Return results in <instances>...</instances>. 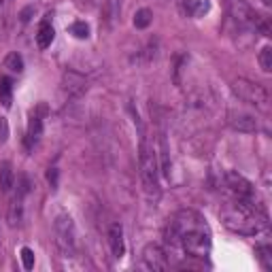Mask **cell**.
<instances>
[{
  "label": "cell",
  "mask_w": 272,
  "mask_h": 272,
  "mask_svg": "<svg viewBox=\"0 0 272 272\" xmlns=\"http://www.w3.org/2000/svg\"><path fill=\"white\" fill-rule=\"evenodd\" d=\"M164 238L170 247L181 249L185 255L204 260L211 253V230L204 217L191 209L177 211L168 219Z\"/></svg>",
  "instance_id": "obj_1"
},
{
  "label": "cell",
  "mask_w": 272,
  "mask_h": 272,
  "mask_svg": "<svg viewBox=\"0 0 272 272\" xmlns=\"http://www.w3.org/2000/svg\"><path fill=\"white\" fill-rule=\"evenodd\" d=\"M221 223L234 234L257 236L268 230V215L253 200L232 198L221 209Z\"/></svg>",
  "instance_id": "obj_2"
},
{
  "label": "cell",
  "mask_w": 272,
  "mask_h": 272,
  "mask_svg": "<svg viewBox=\"0 0 272 272\" xmlns=\"http://www.w3.org/2000/svg\"><path fill=\"white\" fill-rule=\"evenodd\" d=\"M134 126L138 128L140 140H138V164H140V177L145 185V193L151 200L160 198V164H158V153L151 147L147 138V132L142 128L138 115H134Z\"/></svg>",
  "instance_id": "obj_3"
},
{
  "label": "cell",
  "mask_w": 272,
  "mask_h": 272,
  "mask_svg": "<svg viewBox=\"0 0 272 272\" xmlns=\"http://www.w3.org/2000/svg\"><path fill=\"white\" fill-rule=\"evenodd\" d=\"M223 4H225V9H228L230 17L234 19V22H238L241 26H247V28L260 30L264 36H270L268 24L264 22V19L253 11V6L247 4L245 0H223Z\"/></svg>",
  "instance_id": "obj_4"
},
{
  "label": "cell",
  "mask_w": 272,
  "mask_h": 272,
  "mask_svg": "<svg viewBox=\"0 0 272 272\" xmlns=\"http://www.w3.org/2000/svg\"><path fill=\"white\" fill-rule=\"evenodd\" d=\"M232 89H234V94L243 102H249V105H253L257 109H264V111L268 109L270 94L260 83L249 81V79H245V77H238V79H234V83H232Z\"/></svg>",
  "instance_id": "obj_5"
},
{
  "label": "cell",
  "mask_w": 272,
  "mask_h": 272,
  "mask_svg": "<svg viewBox=\"0 0 272 272\" xmlns=\"http://www.w3.org/2000/svg\"><path fill=\"white\" fill-rule=\"evenodd\" d=\"M55 228V245L62 255H73L75 253V225L68 215H60L54 223Z\"/></svg>",
  "instance_id": "obj_6"
},
{
  "label": "cell",
  "mask_w": 272,
  "mask_h": 272,
  "mask_svg": "<svg viewBox=\"0 0 272 272\" xmlns=\"http://www.w3.org/2000/svg\"><path fill=\"white\" fill-rule=\"evenodd\" d=\"M223 187L232 198H241V200H253L255 198L253 185L238 172H232V170L225 172L223 174Z\"/></svg>",
  "instance_id": "obj_7"
},
{
  "label": "cell",
  "mask_w": 272,
  "mask_h": 272,
  "mask_svg": "<svg viewBox=\"0 0 272 272\" xmlns=\"http://www.w3.org/2000/svg\"><path fill=\"white\" fill-rule=\"evenodd\" d=\"M142 266L149 270H168L170 268V262H168V253L164 251V247L160 245H147L142 249Z\"/></svg>",
  "instance_id": "obj_8"
},
{
  "label": "cell",
  "mask_w": 272,
  "mask_h": 272,
  "mask_svg": "<svg viewBox=\"0 0 272 272\" xmlns=\"http://www.w3.org/2000/svg\"><path fill=\"white\" fill-rule=\"evenodd\" d=\"M62 89L68 96H83L87 92V81L85 77L75 73V70H66L62 77Z\"/></svg>",
  "instance_id": "obj_9"
},
{
  "label": "cell",
  "mask_w": 272,
  "mask_h": 272,
  "mask_svg": "<svg viewBox=\"0 0 272 272\" xmlns=\"http://www.w3.org/2000/svg\"><path fill=\"white\" fill-rule=\"evenodd\" d=\"M228 124L238 132H255L257 130V121L253 115L243 113V111H230L228 113Z\"/></svg>",
  "instance_id": "obj_10"
},
{
  "label": "cell",
  "mask_w": 272,
  "mask_h": 272,
  "mask_svg": "<svg viewBox=\"0 0 272 272\" xmlns=\"http://www.w3.org/2000/svg\"><path fill=\"white\" fill-rule=\"evenodd\" d=\"M109 245H111V251L115 257L124 255L126 245H124V228H121V223L111 225V230H109Z\"/></svg>",
  "instance_id": "obj_11"
},
{
  "label": "cell",
  "mask_w": 272,
  "mask_h": 272,
  "mask_svg": "<svg viewBox=\"0 0 272 272\" xmlns=\"http://www.w3.org/2000/svg\"><path fill=\"white\" fill-rule=\"evenodd\" d=\"M158 145H160V170L164 172V177H168L170 179V160H168V142H166V134H164V130H160V134H158Z\"/></svg>",
  "instance_id": "obj_12"
},
{
  "label": "cell",
  "mask_w": 272,
  "mask_h": 272,
  "mask_svg": "<svg viewBox=\"0 0 272 272\" xmlns=\"http://www.w3.org/2000/svg\"><path fill=\"white\" fill-rule=\"evenodd\" d=\"M54 36H55V32H54V26H51L47 19L38 26V32H36V45L41 49H47L51 43H54Z\"/></svg>",
  "instance_id": "obj_13"
},
{
  "label": "cell",
  "mask_w": 272,
  "mask_h": 272,
  "mask_svg": "<svg viewBox=\"0 0 272 272\" xmlns=\"http://www.w3.org/2000/svg\"><path fill=\"white\" fill-rule=\"evenodd\" d=\"M15 174H13V166L11 162H2L0 164V191H11Z\"/></svg>",
  "instance_id": "obj_14"
},
{
  "label": "cell",
  "mask_w": 272,
  "mask_h": 272,
  "mask_svg": "<svg viewBox=\"0 0 272 272\" xmlns=\"http://www.w3.org/2000/svg\"><path fill=\"white\" fill-rule=\"evenodd\" d=\"M24 196L22 193H17L15 198L11 200V204H9V225H15L22 221V213H24Z\"/></svg>",
  "instance_id": "obj_15"
},
{
  "label": "cell",
  "mask_w": 272,
  "mask_h": 272,
  "mask_svg": "<svg viewBox=\"0 0 272 272\" xmlns=\"http://www.w3.org/2000/svg\"><path fill=\"white\" fill-rule=\"evenodd\" d=\"M181 4H183V13L187 15H204L209 11L206 0H181Z\"/></svg>",
  "instance_id": "obj_16"
},
{
  "label": "cell",
  "mask_w": 272,
  "mask_h": 272,
  "mask_svg": "<svg viewBox=\"0 0 272 272\" xmlns=\"http://www.w3.org/2000/svg\"><path fill=\"white\" fill-rule=\"evenodd\" d=\"M41 134H43V117L32 113L28 119V140H38Z\"/></svg>",
  "instance_id": "obj_17"
},
{
  "label": "cell",
  "mask_w": 272,
  "mask_h": 272,
  "mask_svg": "<svg viewBox=\"0 0 272 272\" xmlns=\"http://www.w3.org/2000/svg\"><path fill=\"white\" fill-rule=\"evenodd\" d=\"M153 22V11L151 9H138L134 13V28H138V30H145L149 28Z\"/></svg>",
  "instance_id": "obj_18"
},
{
  "label": "cell",
  "mask_w": 272,
  "mask_h": 272,
  "mask_svg": "<svg viewBox=\"0 0 272 272\" xmlns=\"http://www.w3.org/2000/svg\"><path fill=\"white\" fill-rule=\"evenodd\" d=\"M255 255H257V260L262 262L264 270H272V249L268 245H260V247L255 249Z\"/></svg>",
  "instance_id": "obj_19"
},
{
  "label": "cell",
  "mask_w": 272,
  "mask_h": 272,
  "mask_svg": "<svg viewBox=\"0 0 272 272\" xmlns=\"http://www.w3.org/2000/svg\"><path fill=\"white\" fill-rule=\"evenodd\" d=\"M11 92H13V83L9 77H2L0 79V100H2V105L9 109L11 107Z\"/></svg>",
  "instance_id": "obj_20"
},
{
  "label": "cell",
  "mask_w": 272,
  "mask_h": 272,
  "mask_svg": "<svg viewBox=\"0 0 272 272\" xmlns=\"http://www.w3.org/2000/svg\"><path fill=\"white\" fill-rule=\"evenodd\" d=\"M4 66L13 70V73H22L24 70V60H22V55L17 54V51H11L9 55L4 57Z\"/></svg>",
  "instance_id": "obj_21"
},
{
  "label": "cell",
  "mask_w": 272,
  "mask_h": 272,
  "mask_svg": "<svg viewBox=\"0 0 272 272\" xmlns=\"http://www.w3.org/2000/svg\"><path fill=\"white\" fill-rule=\"evenodd\" d=\"M260 66L264 73H270L272 70V47H268V45L260 51Z\"/></svg>",
  "instance_id": "obj_22"
},
{
  "label": "cell",
  "mask_w": 272,
  "mask_h": 272,
  "mask_svg": "<svg viewBox=\"0 0 272 272\" xmlns=\"http://www.w3.org/2000/svg\"><path fill=\"white\" fill-rule=\"evenodd\" d=\"M70 32L77 36V38H87L89 36V26L85 22H75L70 26Z\"/></svg>",
  "instance_id": "obj_23"
},
{
  "label": "cell",
  "mask_w": 272,
  "mask_h": 272,
  "mask_svg": "<svg viewBox=\"0 0 272 272\" xmlns=\"http://www.w3.org/2000/svg\"><path fill=\"white\" fill-rule=\"evenodd\" d=\"M19 255H22V264H24L26 270H32V268H34V251L28 249V247H24Z\"/></svg>",
  "instance_id": "obj_24"
},
{
  "label": "cell",
  "mask_w": 272,
  "mask_h": 272,
  "mask_svg": "<svg viewBox=\"0 0 272 272\" xmlns=\"http://www.w3.org/2000/svg\"><path fill=\"white\" fill-rule=\"evenodd\" d=\"M6 138H9V124L4 117H0V145H4Z\"/></svg>",
  "instance_id": "obj_25"
},
{
  "label": "cell",
  "mask_w": 272,
  "mask_h": 272,
  "mask_svg": "<svg viewBox=\"0 0 272 272\" xmlns=\"http://www.w3.org/2000/svg\"><path fill=\"white\" fill-rule=\"evenodd\" d=\"M34 13V6H26V9L19 13V17H22V22H30V15Z\"/></svg>",
  "instance_id": "obj_26"
},
{
  "label": "cell",
  "mask_w": 272,
  "mask_h": 272,
  "mask_svg": "<svg viewBox=\"0 0 272 272\" xmlns=\"http://www.w3.org/2000/svg\"><path fill=\"white\" fill-rule=\"evenodd\" d=\"M47 181L51 185H55L57 183V170L55 168H49V172H47Z\"/></svg>",
  "instance_id": "obj_27"
},
{
  "label": "cell",
  "mask_w": 272,
  "mask_h": 272,
  "mask_svg": "<svg viewBox=\"0 0 272 272\" xmlns=\"http://www.w3.org/2000/svg\"><path fill=\"white\" fill-rule=\"evenodd\" d=\"M262 2H264V4H266V6H268V4H270V0H262Z\"/></svg>",
  "instance_id": "obj_28"
},
{
  "label": "cell",
  "mask_w": 272,
  "mask_h": 272,
  "mask_svg": "<svg viewBox=\"0 0 272 272\" xmlns=\"http://www.w3.org/2000/svg\"><path fill=\"white\" fill-rule=\"evenodd\" d=\"M0 2H2V0H0Z\"/></svg>",
  "instance_id": "obj_29"
}]
</instances>
